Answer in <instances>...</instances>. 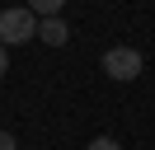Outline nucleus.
I'll list each match as a JSON object with an SVG mask.
<instances>
[{"label":"nucleus","instance_id":"nucleus-1","mask_svg":"<svg viewBox=\"0 0 155 150\" xmlns=\"http://www.w3.org/2000/svg\"><path fill=\"white\" fill-rule=\"evenodd\" d=\"M38 38V14L28 5L19 9H0V42L5 47H19V42H33Z\"/></svg>","mask_w":155,"mask_h":150},{"label":"nucleus","instance_id":"nucleus-2","mask_svg":"<svg viewBox=\"0 0 155 150\" xmlns=\"http://www.w3.org/2000/svg\"><path fill=\"white\" fill-rule=\"evenodd\" d=\"M146 70V56L141 52H136V47H108V52H104V75H108V80H136V75H141Z\"/></svg>","mask_w":155,"mask_h":150},{"label":"nucleus","instance_id":"nucleus-3","mask_svg":"<svg viewBox=\"0 0 155 150\" xmlns=\"http://www.w3.org/2000/svg\"><path fill=\"white\" fill-rule=\"evenodd\" d=\"M38 38H42V42H47V47H66L71 42V24H66V19H38Z\"/></svg>","mask_w":155,"mask_h":150},{"label":"nucleus","instance_id":"nucleus-4","mask_svg":"<svg viewBox=\"0 0 155 150\" xmlns=\"http://www.w3.org/2000/svg\"><path fill=\"white\" fill-rule=\"evenodd\" d=\"M28 9H33L38 19H57L61 9H66V0H28Z\"/></svg>","mask_w":155,"mask_h":150},{"label":"nucleus","instance_id":"nucleus-5","mask_svg":"<svg viewBox=\"0 0 155 150\" xmlns=\"http://www.w3.org/2000/svg\"><path fill=\"white\" fill-rule=\"evenodd\" d=\"M85 150H122V145H117V141L113 136H94V141H89V145Z\"/></svg>","mask_w":155,"mask_h":150},{"label":"nucleus","instance_id":"nucleus-6","mask_svg":"<svg viewBox=\"0 0 155 150\" xmlns=\"http://www.w3.org/2000/svg\"><path fill=\"white\" fill-rule=\"evenodd\" d=\"M0 150H19V141H14L10 131H0Z\"/></svg>","mask_w":155,"mask_h":150},{"label":"nucleus","instance_id":"nucleus-7","mask_svg":"<svg viewBox=\"0 0 155 150\" xmlns=\"http://www.w3.org/2000/svg\"><path fill=\"white\" fill-rule=\"evenodd\" d=\"M10 70V52H5V42H0V75Z\"/></svg>","mask_w":155,"mask_h":150}]
</instances>
